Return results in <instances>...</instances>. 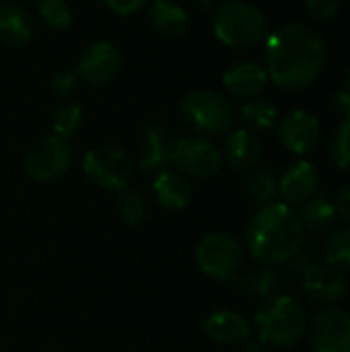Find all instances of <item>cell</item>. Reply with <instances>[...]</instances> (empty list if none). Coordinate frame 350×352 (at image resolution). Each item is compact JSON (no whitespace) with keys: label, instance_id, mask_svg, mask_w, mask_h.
Wrapping results in <instances>:
<instances>
[{"label":"cell","instance_id":"cell-14","mask_svg":"<svg viewBox=\"0 0 350 352\" xmlns=\"http://www.w3.org/2000/svg\"><path fill=\"white\" fill-rule=\"evenodd\" d=\"M320 171L309 161H295L278 179V194L289 206H303L318 194Z\"/></svg>","mask_w":350,"mask_h":352},{"label":"cell","instance_id":"cell-10","mask_svg":"<svg viewBox=\"0 0 350 352\" xmlns=\"http://www.w3.org/2000/svg\"><path fill=\"white\" fill-rule=\"evenodd\" d=\"M316 352H350V316L338 307H324L307 324Z\"/></svg>","mask_w":350,"mask_h":352},{"label":"cell","instance_id":"cell-11","mask_svg":"<svg viewBox=\"0 0 350 352\" xmlns=\"http://www.w3.org/2000/svg\"><path fill=\"white\" fill-rule=\"evenodd\" d=\"M122 68V54L111 41H95L91 43L76 64V76L89 87L109 85Z\"/></svg>","mask_w":350,"mask_h":352},{"label":"cell","instance_id":"cell-26","mask_svg":"<svg viewBox=\"0 0 350 352\" xmlns=\"http://www.w3.org/2000/svg\"><path fill=\"white\" fill-rule=\"evenodd\" d=\"M83 124V107L76 101H64L62 105H58L52 113V128L54 134L68 140L70 136H74L78 132Z\"/></svg>","mask_w":350,"mask_h":352},{"label":"cell","instance_id":"cell-1","mask_svg":"<svg viewBox=\"0 0 350 352\" xmlns=\"http://www.w3.org/2000/svg\"><path fill=\"white\" fill-rule=\"evenodd\" d=\"M326 66V41L305 23H285L266 37V72L274 85L299 91L318 80Z\"/></svg>","mask_w":350,"mask_h":352},{"label":"cell","instance_id":"cell-9","mask_svg":"<svg viewBox=\"0 0 350 352\" xmlns=\"http://www.w3.org/2000/svg\"><path fill=\"white\" fill-rule=\"evenodd\" d=\"M72 165V148L68 140L52 134L29 146L25 155V171L35 182H54L66 175Z\"/></svg>","mask_w":350,"mask_h":352},{"label":"cell","instance_id":"cell-32","mask_svg":"<svg viewBox=\"0 0 350 352\" xmlns=\"http://www.w3.org/2000/svg\"><path fill=\"white\" fill-rule=\"evenodd\" d=\"M305 6L316 21L324 23V21H330L338 12L340 0H305Z\"/></svg>","mask_w":350,"mask_h":352},{"label":"cell","instance_id":"cell-5","mask_svg":"<svg viewBox=\"0 0 350 352\" xmlns=\"http://www.w3.org/2000/svg\"><path fill=\"white\" fill-rule=\"evenodd\" d=\"M182 116L202 136H223L233 130L235 105L223 93L198 89L184 97Z\"/></svg>","mask_w":350,"mask_h":352},{"label":"cell","instance_id":"cell-6","mask_svg":"<svg viewBox=\"0 0 350 352\" xmlns=\"http://www.w3.org/2000/svg\"><path fill=\"white\" fill-rule=\"evenodd\" d=\"M194 258L202 274L225 283L235 280V276L243 270L245 252L229 233L212 231L198 241Z\"/></svg>","mask_w":350,"mask_h":352},{"label":"cell","instance_id":"cell-16","mask_svg":"<svg viewBox=\"0 0 350 352\" xmlns=\"http://www.w3.org/2000/svg\"><path fill=\"white\" fill-rule=\"evenodd\" d=\"M268 80L270 76L266 68L258 62H237L223 72V85L227 93L237 99L260 97Z\"/></svg>","mask_w":350,"mask_h":352},{"label":"cell","instance_id":"cell-23","mask_svg":"<svg viewBox=\"0 0 350 352\" xmlns=\"http://www.w3.org/2000/svg\"><path fill=\"white\" fill-rule=\"evenodd\" d=\"M301 225L309 233H328L336 223H338V212L336 206L330 198L324 196H314L301 206L299 212Z\"/></svg>","mask_w":350,"mask_h":352},{"label":"cell","instance_id":"cell-21","mask_svg":"<svg viewBox=\"0 0 350 352\" xmlns=\"http://www.w3.org/2000/svg\"><path fill=\"white\" fill-rule=\"evenodd\" d=\"M31 33H33L31 14L17 2H2L0 4V45L19 47L31 39Z\"/></svg>","mask_w":350,"mask_h":352},{"label":"cell","instance_id":"cell-35","mask_svg":"<svg viewBox=\"0 0 350 352\" xmlns=\"http://www.w3.org/2000/svg\"><path fill=\"white\" fill-rule=\"evenodd\" d=\"M334 206H336L338 219H340L342 223H347L350 227V184H347V186L338 192Z\"/></svg>","mask_w":350,"mask_h":352},{"label":"cell","instance_id":"cell-2","mask_svg":"<svg viewBox=\"0 0 350 352\" xmlns=\"http://www.w3.org/2000/svg\"><path fill=\"white\" fill-rule=\"evenodd\" d=\"M303 245L305 229L299 212L285 202L262 204L248 227V250L262 266L289 264Z\"/></svg>","mask_w":350,"mask_h":352},{"label":"cell","instance_id":"cell-24","mask_svg":"<svg viewBox=\"0 0 350 352\" xmlns=\"http://www.w3.org/2000/svg\"><path fill=\"white\" fill-rule=\"evenodd\" d=\"M278 118V111L274 107L272 101L262 99V97H254L248 99L241 107V120L245 122V128H250L252 132H266L274 126Z\"/></svg>","mask_w":350,"mask_h":352},{"label":"cell","instance_id":"cell-22","mask_svg":"<svg viewBox=\"0 0 350 352\" xmlns=\"http://www.w3.org/2000/svg\"><path fill=\"white\" fill-rule=\"evenodd\" d=\"M233 283H235V289L239 295L262 301V299L276 295V291L281 287V276L270 266H258L252 270H241Z\"/></svg>","mask_w":350,"mask_h":352},{"label":"cell","instance_id":"cell-17","mask_svg":"<svg viewBox=\"0 0 350 352\" xmlns=\"http://www.w3.org/2000/svg\"><path fill=\"white\" fill-rule=\"evenodd\" d=\"M204 334L217 344H239L250 338V322L231 309H217L204 320Z\"/></svg>","mask_w":350,"mask_h":352},{"label":"cell","instance_id":"cell-37","mask_svg":"<svg viewBox=\"0 0 350 352\" xmlns=\"http://www.w3.org/2000/svg\"><path fill=\"white\" fill-rule=\"evenodd\" d=\"M248 342V340H245ZM245 352H266V344L262 342V340H250L248 342V346H245Z\"/></svg>","mask_w":350,"mask_h":352},{"label":"cell","instance_id":"cell-20","mask_svg":"<svg viewBox=\"0 0 350 352\" xmlns=\"http://www.w3.org/2000/svg\"><path fill=\"white\" fill-rule=\"evenodd\" d=\"M151 25L155 27V31L163 37L169 39H179L190 31L192 19L188 14V10L171 0H155L151 6Z\"/></svg>","mask_w":350,"mask_h":352},{"label":"cell","instance_id":"cell-33","mask_svg":"<svg viewBox=\"0 0 350 352\" xmlns=\"http://www.w3.org/2000/svg\"><path fill=\"white\" fill-rule=\"evenodd\" d=\"M78 82V76L76 72H60L52 78V89L58 93V95H68L70 91H74Z\"/></svg>","mask_w":350,"mask_h":352},{"label":"cell","instance_id":"cell-39","mask_svg":"<svg viewBox=\"0 0 350 352\" xmlns=\"http://www.w3.org/2000/svg\"><path fill=\"white\" fill-rule=\"evenodd\" d=\"M196 4L202 6V8H208V6L212 4V0H196Z\"/></svg>","mask_w":350,"mask_h":352},{"label":"cell","instance_id":"cell-25","mask_svg":"<svg viewBox=\"0 0 350 352\" xmlns=\"http://www.w3.org/2000/svg\"><path fill=\"white\" fill-rule=\"evenodd\" d=\"M248 179H245V192L248 196L258 202V204H268L274 202V196L278 194V177L272 173V169L268 167H256L252 171H248Z\"/></svg>","mask_w":350,"mask_h":352},{"label":"cell","instance_id":"cell-3","mask_svg":"<svg viewBox=\"0 0 350 352\" xmlns=\"http://www.w3.org/2000/svg\"><path fill=\"white\" fill-rule=\"evenodd\" d=\"M254 328L258 340L266 346L291 349L307 334V316L303 305L291 295H272L262 299L254 311Z\"/></svg>","mask_w":350,"mask_h":352},{"label":"cell","instance_id":"cell-38","mask_svg":"<svg viewBox=\"0 0 350 352\" xmlns=\"http://www.w3.org/2000/svg\"><path fill=\"white\" fill-rule=\"evenodd\" d=\"M344 93L350 95V66L347 68V72H344Z\"/></svg>","mask_w":350,"mask_h":352},{"label":"cell","instance_id":"cell-29","mask_svg":"<svg viewBox=\"0 0 350 352\" xmlns=\"http://www.w3.org/2000/svg\"><path fill=\"white\" fill-rule=\"evenodd\" d=\"M289 264H291V268L295 270V274L301 280L307 278V276H311V274H316L324 266H328L326 264V258H324V250H318L314 245H303Z\"/></svg>","mask_w":350,"mask_h":352},{"label":"cell","instance_id":"cell-18","mask_svg":"<svg viewBox=\"0 0 350 352\" xmlns=\"http://www.w3.org/2000/svg\"><path fill=\"white\" fill-rule=\"evenodd\" d=\"M301 283H303V293L307 295V299L324 307H332V303L340 301L347 293L344 274L330 266H324L322 270L303 278Z\"/></svg>","mask_w":350,"mask_h":352},{"label":"cell","instance_id":"cell-13","mask_svg":"<svg viewBox=\"0 0 350 352\" xmlns=\"http://www.w3.org/2000/svg\"><path fill=\"white\" fill-rule=\"evenodd\" d=\"M175 138L163 124L151 122L144 126L138 142V169L146 173H161L171 167Z\"/></svg>","mask_w":350,"mask_h":352},{"label":"cell","instance_id":"cell-7","mask_svg":"<svg viewBox=\"0 0 350 352\" xmlns=\"http://www.w3.org/2000/svg\"><path fill=\"white\" fill-rule=\"evenodd\" d=\"M221 148L202 136H186L175 140L171 167L188 179H208L223 167Z\"/></svg>","mask_w":350,"mask_h":352},{"label":"cell","instance_id":"cell-36","mask_svg":"<svg viewBox=\"0 0 350 352\" xmlns=\"http://www.w3.org/2000/svg\"><path fill=\"white\" fill-rule=\"evenodd\" d=\"M332 113H334L336 118H340V122H342V120H349L350 118V95L349 93L340 91V93H336V95L332 97Z\"/></svg>","mask_w":350,"mask_h":352},{"label":"cell","instance_id":"cell-30","mask_svg":"<svg viewBox=\"0 0 350 352\" xmlns=\"http://www.w3.org/2000/svg\"><path fill=\"white\" fill-rule=\"evenodd\" d=\"M37 12L54 29H68L72 23V10L66 0H39Z\"/></svg>","mask_w":350,"mask_h":352},{"label":"cell","instance_id":"cell-4","mask_svg":"<svg viewBox=\"0 0 350 352\" xmlns=\"http://www.w3.org/2000/svg\"><path fill=\"white\" fill-rule=\"evenodd\" d=\"M212 31L217 39L233 50L258 47L268 37V23L262 10L248 2L227 0L212 16Z\"/></svg>","mask_w":350,"mask_h":352},{"label":"cell","instance_id":"cell-19","mask_svg":"<svg viewBox=\"0 0 350 352\" xmlns=\"http://www.w3.org/2000/svg\"><path fill=\"white\" fill-rule=\"evenodd\" d=\"M153 194H155L157 202L163 208H167V210H184L192 202L194 188H192L190 179L184 177L182 173L165 169V171L157 173V177H155Z\"/></svg>","mask_w":350,"mask_h":352},{"label":"cell","instance_id":"cell-31","mask_svg":"<svg viewBox=\"0 0 350 352\" xmlns=\"http://www.w3.org/2000/svg\"><path fill=\"white\" fill-rule=\"evenodd\" d=\"M330 159L336 167L350 169V118L340 122L330 138Z\"/></svg>","mask_w":350,"mask_h":352},{"label":"cell","instance_id":"cell-27","mask_svg":"<svg viewBox=\"0 0 350 352\" xmlns=\"http://www.w3.org/2000/svg\"><path fill=\"white\" fill-rule=\"evenodd\" d=\"M118 212L126 225H140L146 217V200L144 196L132 188L126 186L118 192Z\"/></svg>","mask_w":350,"mask_h":352},{"label":"cell","instance_id":"cell-8","mask_svg":"<svg viewBox=\"0 0 350 352\" xmlns=\"http://www.w3.org/2000/svg\"><path fill=\"white\" fill-rule=\"evenodd\" d=\"M85 177L107 192H120L130 184L132 161L130 157L113 146H95L83 159Z\"/></svg>","mask_w":350,"mask_h":352},{"label":"cell","instance_id":"cell-28","mask_svg":"<svg viewBox=\"0 0 350 352\" xmlns=\"http://www.w3.org/2000/svg\"><path fill=\"white\" fill-rule=\"evenodd\" d=\"M324 258L330 268L350 272V227L340 229L326 241Z\"/></svg>","mask_w":350,"mask_h":352},{"label":"cell","instance_id":"cell-34","mask_svg":"<svg viewBox=\"0 0 350 352\" xmlns=\"http://www.w3.org/2000/svg\"><path fill=\"white\" fill-rule=\"evenodd\" d=\"M107 4V8H111L118 14H132L138 12L149 0H103Z\"/></svg>","mask_w":350,"mask_h":352},{"label":"cell","instance_id":"cell-15","mask_svg":"<svg viewBox=\"0 0 350 352\" xmlns=\"http://www.w3.org/2000/svg\"><path fill=\"white\" fill-rule=\"evenodd\" d=\"M223 161L237 171H252L262 161V142L250 128L231 130L223 144Z\"/></svg>","mask_w":350,"mask_h":352},{"label":"cell","instance_id":"cell-12","mask_svg":"<svg viewBox=\"0 0 350 352\" xmlns=\"http://www.w3.org/2000/svg\"><path fill=\"white\" fill-rule=\"evenodd\" d=\"M278 138L281 144L293 155H307L322 140V124L314 113L295 109L283 118L278 126Z\"/></svg>","mask_w":350,"mask_h":352}]
</instances>
